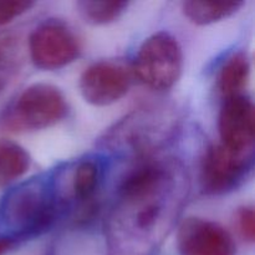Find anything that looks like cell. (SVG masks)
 Masks as SVG:
<instances>
[{
  "instance_id": "cell-1",
  "label": "cell",
  "mask_w": 255,
  "mask_h": 255,
  "mask_svg": "<svg viewBox=\"0 0 255 255\" xmlns=\"http://www.w3.org/2000/svg\"><path fill=\"white\" fill-rule=\"evenodd\" d=\"M174 161L147 159L120 183L105 226L111 255H152L173 227L187 197Z\"/></svg>"
},
{
  "instance_id": "cell-2",
  "label": "cell",
  "mask_w": 255,
  "mask_h": 255,
  "mask_svg": "<svg viewBox=\"0 0 255 255\" xmlns=\"http://www.w3.org/2000/svg\"><path fill=\"white\" fill-rule=\"evenodd\" d=\"M62 206L64 199L54 184L42 178L30 179L7 193L0 207V219L12 241L26 238L47 231Z\"/></svg>"
},
{
  "instance_id": "cell-3",
  "label": "cell",
  "mask_w": 255,
  "mask_h": 255,
  "mask_svg": "<svg viewBox=\"0 0 255 255\" xmlns=\"http://www.w3.org/2000/svg\"><path fill=\"white\" fill-rule=\"evenodd\" d=\"M173 126V120H168L161 110L142 109L110 128L102 143L110 151L147 156L172 136Z\"/></svg>"
},
{
  "instance_id": "cell-4",
  "label": "cell",
  "mask_w": 255,
  "mask_h": 255,
  "mask_svg": "<svg viewBox=\"0 0 255 255\" xmlns=\"http://www.w3.org/2000/svg\"><path fill=\"white\" fill-rule=\"evenodd\" d=\"M183 69V52L178 40L167 31L147 37L134 59L137 77L151 89L164 91L177 84Z\"/></svg>"
},
{
  "instance_id": "cell-5",
  "label": "cell",
  "mask_w": 255,
  "mask_h": 255,
  "mask_svg": "<svg viewBox=\"0 0 255 255\" xmlns=\"http://www.w3.org/2000/svg\"><path fill=\"white\" fill-rule=\"evenodd\" d=\"M69 112L66 97L55 85L37 82L17 96L6 124L15 131H39L61 122Z\"/></svg>"
},
{
  "instance_id": "cell-6",
  "label": "cell",
  "mask_w": 255,
  "mask_h": 255,
  "mask_svg": "<svg viewBox=\"0 0 255 255\" xmlns=\"http://www.w3.org/2000/svg\"><path fill=\"white\" fill-rule=\"evenodd\" d=\"M27 51L35 67L54 71L74 62L81 52V45L66 22L49 19L30 32Z\"/></svg>"
},
{
  "instance_id": "cell-7",
  "label": "cell",
  "mask_w": 255,
  "mask_h": 255,
  "mask_svg": "<svg viewBox=\"0 0 255 255\" xmlns=\"http://www.w3.org/2000/svg\"><path fill=\"white\" fill-rule=\"evenodd\" d=\"M253 164V153H238L223 144L206 152L201 169L202 188L208 194H224L241 186Z\"/></svg>"
},
{
  "instance_id": "cell-8",
  "label": "cell",
  "mask_w": 255,
  "mask_h": 255,
  "mask_svg": "<svg viewBox=\"0 0 255 255\" xmlns=\"http://www.w3.org/2000/svg\"><path fill=\"white\" fill-rule=\"evenodd\" d=\"M132 84L131 70L121 62L102 60L87 66L80 76L82 97L97 107L110 106L125 97Z\"/></svg>"
},
{
  "instance_id": "cell-9",
  "label": "cell",
  "mask_w": 255,
  "mask_h": 255,
  "mask_svg": "<svg viewBox=\"0 0 255 255\" xmlns=\"http://www.w3.org/2000/svg\"><path fill=\"white\" fill-rule=\"evenodd\" d=\"M221 144L238 153H253L255 109L249 96L239 95L224 100L218 119Z\"/></svg>"
},
{
  "instance_id": "cell-10",
  "label": "cell",
  "mask_w": 255,
  "mask_h": 255,
  "mask_svg": "<svg viewBox=\"0 0 255 255\" xmlns=\"http://www.w3.org/2000/svg\"><path fill=\"white\" fill-rule=\"evenodd\" d=\"M177 244L182 255H236L232 234L208 219L189 217L178 227Z\"/></svg>"
},
{
  "instance_id": "cell-11",
  "label": "cell",
  "mask_w": 255,
  "mask_h": 255,
  "mask_svg": "<svg viewBox=\"0 0 255 255\" xmlns=\"http://www.w3.org/2000/svg\"><path fill=\"white\" fill-rule=\"evenodd\" d=\"M251 70V57L243 50L232 54L224 61L218 75V89L224 100L244 95Z\"/></svg>"
},
{
  "instance_id": "cell-12",
  "label": "cell",
  "mask_w": 255,
  "mask_h": 255,
  "mask_svg": "<svg viewBox=\"0 0 255 255\" xmlns=\"http://www.w3.org/2000/svg\"><path fill=\"white\" fill-rule=\"evenodd\" d=\"M243 5L241 0H191L182 2V11L193 24L209 25L233 16Z\"/></svg>"
},
{
  "instance_id": "cell-13",
  "label": "cell",
  "mask_w": 255,
  "mask_h": 255,
  "mask_svg": "<svg viewBox=\"0 0 255 255\" xmlns=\"http://www.w3.org/2000/svg\"><path fill=\"white\" fill-rule=\"evenodd\" d=\"M31 164L29 152L16 142L0 138V187H7L21 178Z\"/></svg>"
},
{
  "instance_id": "cell-14",
  "label": "cell",
  "mask_w": 255,
  "mask_h": 255,
  "mask_svg": "<svg viewBox=\"0 0 255 255\" xmlns=\"http://www.w3.org/2000/svg\"><path fill=\"white\" fill-rule=\"evenodd\" d=\"M101 174V166L95 159L87 158L79 162L71 176L72 198L81 203L91 201L99 188Z\"/></svg>"
},
{
  "instance_id": "cell-15",
  "label": "cell",
  "mask_w": 255,
  "mask_h": 255,
  "mask_svg": "<svg viewBox=\"0 0 255 255\" xmlns=\"http://www.w3.org/2000/svg\"><path fill=\"white\" fill-rule=\"evenodd\" d=\"M76 7L79 15L87 24L106 25L121 17L128 7V2L120 0H84L77 2Z\"/></svg>"
},
{
  "instance_id": "cell-16",
  "label": "cell",
  "mask_w": 255,
  "mask_h": 255,
  "mask_svg": "<svg viewBox=\"0 0 255 255\" xmlns=\"http://www.w3.org/2000/svg\"><path fill=\"white\" fill-rule=\"evenodd\" d=\"M21 37L17 32H0V70L16 66L21 60Z\"/></svg>"
},
{
  "instance_id": "cell-17",
  "label": "cell",
  "mask_w": 255,
  "mask_h": 255,
  "mask_svg": "<svg viewBox=\"0 0 255 255\" xmlns=\"http://www.w3.org/2000/svg\"><path fill=\"white\" fill-rule=\"evenodd\" d=\"M35 5L30 0H0V27L29 11Z\"/></svg>"
},
{
  "instance_id": "cell-18",
  "label": "cell",
  "mask_w": 255,
  "mask_h": 255,
  "mask_svg": "<svg viewBox=\"0 0 255 255\" xmlns=\"http://www.w3.org/2000/svg\"><path fill=\"white\" fill-rule=\"evenodd\" d=\"M237 229L242 238L248 243H254L255 241V213L254 208L251 206L242 207L238 209L236 216Z\"/></svg>"
},
{
  "instance_id": "cell-19",
  "label": "cell",
  "mask_w": 255,
  "mask_h": 255,
  "mask_svg": "<svg viewBox=\"0 0 255 255\" xmlns=\"http://www.w3.org/2000/svg\"><path fill=\"white\" fill-rule=\"evenodd\" d=\"M14 246V241L7 237H4V238H0V255L6 253L11 247Z\"/></svg>"
},
{
  "instance_id": "cell-20",
  "label": "cell",
  "mask_w": 255,
  "mask_h": 255,
  "mask_svg": "<svg viewBox=\"0 0 255 255\" xmlns=\"http://www.w3.org/2000/svg\"><path fill=\"white\" fill-rule=\"evenodd\" d=\"M6 85H7L6 77H5L4 75L0 74V96H1L2 92L5 91V89H6Z\"/></svg>"
}]
</instances>
